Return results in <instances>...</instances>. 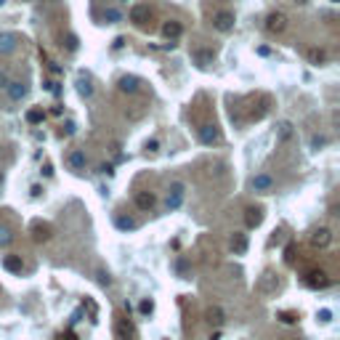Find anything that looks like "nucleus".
<instances>
[{"mask_svg": "<svg viewBox=\"0 0 340 340\" xmlns=\"http://www.w3.org/2000/svg\"><path fill=\"white\" fill-rule=\"evenodd\" d=\"M99 282H101V285H109L112 279H109V274H107V271H99Z\"/></svg>", "mask_w": 340, "mask_h": 340, "instance_id": "nucleus-38", "label": "nucleus"}, {"mask_svg": "<svg viewBox=\"0 0 340 340\" xmlns=\"http://www.w3.org/2000/svg\"><path fill=\"white\" fill-rule=\"evenodd\" d=\"M234 21H237V19H234L231 11H218V14L213 16V27L218 32H231L234 29Z\"/></svg>", "mask_w": 340, "mask_h": 340, "instance_id": "nucleus-7", "label": "nucleus"}, {"mask_svg": "<svg viewBox=\"0 0 340 340\" xmlns=\"http://www.w3.org/2000/svg\"><path fill=\"white\" fill-rule=\"evenodd\" d=\"M64 45H67V51H77V45H80L77 35H72V32H69V35H67V43H64Z\"/></svg>", "mask_w": 340, "mask_h": 340, "instance_id": "nucleus-30", "label": "nucleus"}, {"mask_svg": "<svg viewBox=\"0 0 340 340\" xmlns=\"http://www.w3.org/2000/svg\"><path fill=\"white\" fill-rule=\"evenodd\" d=\"M290 136H292V125H290V122H279V138H282V141H287Z\"/></svg>", "mask_w": 340, "mask_h": 340, "instance_id": "nucleus-28", "label": "nucleus"}, {"mask_svg": "<svg viewBox=\"0 0 340 340\" xmlns=\"http://www.w3.org/2000/svg\"><path fill=\"white\" fill-rule=\"evenodd\" d=\"M146 151H151V154H154V151H160V141H157V138L146 141Z\"/></svg>", "mask_w": 340, "mask_h": 340, "instance_id": "nucleus-36", "label": "nucleus"}, {"mask_svg": "<svg viewBox=\"0 0 340 340\" xmlns=\"http://www.w3.org/2000/svg\"><path fill=\"white\" fill-rule=\"evenodd\" d=\"M250 183H253L255 192H268V189L274 186V178H271V175H266V173H261V175H255Z\"/></svg>", "mask_w": 340, "mask_h": 340, "instance_id": "nucleus-19", "label": "nucleus"}, {"mask_svg": "<svg viewBox=\"0 0 340 340\" xmlns=\"http://www.w3.org/2000/svg\"><path fill=\"white\" fill-rule=\"evenodd\" d=\"M104 19H107L109 24H114V21H120V11H114V8H107V11H104Z\"/></svg>", "mask_w": 340, "mask_h": 340, "instance_id": "nucleus-29", "label": "nucleus"}, {"mask_svg": "<svg viewBox=\"0 0 340 340\" xmlns=\"http://www.w3.org/2000/svg\"><path fill=\"white\" fill-rule=\"evenodd\" d=\"M276 290V276L274 274H263L261 279V292H274Z\"/></svg>", "mask_w": 340, "mask_h": 340, "instance_id": "nucleus-24", "label": "nucleus"}, {"mask_svg": "<svg viewBox=\"0 0 340 340\" xmlns=\"http://www.w3.org/2000/svg\"><path fill=\"white\" fill-rule=\"evenodd\" d=\"M183 194H186V183L175 181L170 186V194H168V210H178L181 202H183Z\"/></svg>", "mask_w": 340, "mask_h": 340, "instance_id": "nucleus-5", "label": "nucleus"}, {"mask_svg": "<svg viewBox=\"0 0 340 340\" xmlns=\"http://www.w3.org/2000/svg\"><path fill=\"white\" fill-rule=\"evenodd\" d=\"M197 136H199V141L202 144H218L221 141V133H218V128L213 125V122H205V125H199V131H197Z\"/></svg>", "mask_w": 340, "mask_h": 340, "instance_id": "nucleus-4", "label": "nucleus"}, {"mask_svg": "<svg viewBox=\"0 0 340 340\" xmlns=\"http://www.w3.org/2000/svg\"><path fill=\"white\" fill-rule=\"evenodd\" d=\"M6 85H8V77H6V75H0V88H6Z\"/></svg>", "mask_w": 340, "mask_h": 340, "instance_id": "nucleus-41", "label": "nucleus"}, {"mask_svg": "<svg viewBox=\"0 0 340 340\" xmlns=\"http://www.w3.org/2000/svg\"><path fill=\"white\" fill-rule=\"evenodd\" d=\"M162 35H165V38L168 40H178L181 38V35H183V24H181V21H165V24H162Z\"/></svg>", "mask_w": 340, "mask_h": 340, "instance_id": "nucleus-12", "label": "nucleus"}, {"mask_svg": "<svg viewBox=\"0 0 340 340\" xmlns=\"http://www.w3.org/2000/svg\"><path fill=\"white\" fill-rule=\"evenodd\" d=\"M138 311H141V314H151V311H154V303H151V300L146 298V300L138 303Z\"/></svg>", "mask_w": 340, "mask_h": 340, "instance_id": "nucleus-32", "label": "nucleus"}, {"mask_svg": "<svg viewBox=\"0 0 340 340\" xmlns=\"http://www.w3.org/2000/svg\"><path fill=\"white\" fill-rule=\"evenodd\" d=\"M287 16L282 14V11H274V14H268L266 16V32H271V35H282L287 29Z\"/></svg>", "mask_w": 340, "mask_h": 340, "instance_id": "nucleus-3", "label": "nucleus"}, {"mask_svg": "<svg viewBox=\"0 0 340 340\" xmlns=\"http://www.w3.org/2000/svg\"><path fill=\"white\" fill-rule=\"evenodd\" d=\"M99 173H104V175H112V165H107V162H104V165H99Z\"/></svg>", "mask_w": 340, "mask_h": 340, "instance_id": "nucleus-39", "label": "nucleus"}, {"mask_svg": "<svg viewBox=\"0 0 340 340\" xmlns=\"http://www.w3.org/2000/svg\"><path fill=\"white\" fill-rule=\"evenodd\" d=\"M131 21H133V24H138V27L146 24V21H149V6H144V3L133 6L131 8Z\"/></svg>", "mask_w": 340, "mask_h": 340, "instance_id": "nucleus-14", "label": "nucleus"}, {"mask_svg": "<svg viewBox=\"0 0 340 340\" xmlns=\"http://www.w3.org/2000/svg\"><path fill=\"white\" fill-rule=\"evenodd\" d=\"M6 90H8V96H11V101H21L29 93V88L24 85V83H19V80H14V83H8L6 85Z\"/></svg>", "mask_w": 340, "mask_h": 340, "instance_id": "nucleus-13", "label": "nucleus"}, {"mask_svg": "<svg viewBox=\"0 0 340 340\" xmlns=\"http://www.w3.org/2000/svg\"><path fill=\"white\" fill-rule=\"evenodd\" d=\"M154 205H157V197L151 194V192H138L136 194V207L138 210H151Z\"/></svg>", "mask_w": 340, "mask_h": 340, "instance_id": "nucleus-17", "label": "nucleus"}, {"mask_svg": "<svg viewBox=\"0 0 340 340\" xmlns=\"http://www.w3.org/2000/svg\"><path fill=\"white\" fill-rule=\"evenodd\" d=\"M11 242H14V234H11V229H8V226L0 224V248H8Z\"/></svg>", "mask_w": 340, "mask_h": 340, "instance_id": "nucleus-27", "label": "nucleus"}, {"mask_svg": "<svg viewBox=\"0 0 340 340\" xmlns=\"http://www.w3.org/2000/svg\"><path fill=\"white\" fill-rule=\"evenodd\" d=\"M64 133H67V136H72V133H75V122H72V120L64 125Z\"/></svg>", "mask_w": 340, "mask_h": 340, "instance_id": "nucleus-40", "label": "nucleus"}, {"mask_svg": "<svg viewBox=\"0 0 340 340\" xmlns=\"http://www.w3.org/2000/svg\"><path fill=\"white\" fill-rule=\"evenodd\" d=\"M303 285L308 290H327L330 287V276H327V271H322V268H311V271H306V276H303Z\"/></svg>", "mask_w": 340, "mask_h": 340, "instance_id": "nucleus-1", "label": "nucleus"}, {"mask_svg": "<svg viewBox=\"0 0 340 340\" xmlns=\"http://www.w3.org/2000/svg\"><path fill=\"white\" fill-rule=\"evenodd\" d=\"M213 58H215V53L213 51H194V61H197V67H207V64H213Z\"/></svg>", "mask_w": 340, "mask_h": 340, "instance_id": "nucleus-21", "label": "nucleus"}, {"mask_svg": "<svg viewBox=\"0 0 340 340\" xmlns=\"http://www.w3.org/2000/svg\"><path fill=\"white\" fill-rule=\"evenodd\" d=\"M77 93H80V96H85V99L93 96V85H90L88 77H77Z\"/></svg>", "mask_w": 340, "mask_h": 340, "instance_id": "nucleus-22", "label": "nucleus"}, {"mask_svg": "<svg viewBox=\"0 0 340 340\" xmlns=\"http://www.w3.org/2000/svg\"><path fill=\"white\" fill-rule=\"evenodd\" d=\"M316 316H319V322H324V324H327V322H332V311H330V308H322Z\"/></svg>", "mask_w": 340, "mask_h": 340, "instance_id": "nucleus-35", "label": "nucleus"}, {"mask_svg": "<svg viewBox=\"0 0 340 340\" xmlns=\"http://www.w3.org/2000/svg\"><path fill=\"white\" fill-rule=\"evenodd\" d=\"M3 266H6V271H11V274H21V268H24V263H21V255H6L3 258Z\"/></svg>", "mask_w": 340, "mask_h": 340, "instance_id": "nucleus-20", "label": "nucleus"}, {"mask_svg": "<svg viewBox=\"0 0 340 340\" xmlns=\"http://www.w3.org/2000/svg\"><path fill=\"white\" fill-rule=\"evenodd\" d=\"M279 319H282L285 324H295V322H298V314H292V311H282V314H279Z\"/></svg>", "mask_w": 340, "mask_h": 340, "instance_id": "nucleus-31", "label": "nucleus"}, {"mask_svg": "<svg viewBox=\"0 0 340 340\" xmlns=\"http://www.w3.org/2000/svg\"><path fill=\"white\" fill-rule=\"evenodd\" d=\"M285 261L287 263H295V244H292V242L287 244V250H285Z\"/></svg>", "mask_w": 340, "mask_h": 340, "instance_id": "nucleus-34", "label": "nucleus"}, {"mask_svg": "<svg viewBox=\"0 0 340 340\" xmlns=\"http://www.w3.org/2000/svg\"><path fill=\"white\" fill-rule=\"evenodd\" d=\"M40 194H43V186H32V189H29V197L32 199H38Z\"/></svg>", "mask_w": 340, "mask_h": 340, "instance_id": "nucleus-37", "label": "nucleus"}, {"mask_svg": "<svg viewBox=\"0 0 340 340\" xmlns=\"http://www.w3.org/2000/svg\"><path fill=\"white\" fill-rule=\"evenodd\" d=\"M229 244H231V253H234V255H244V253H248V244H250V242H248V234L234 231Z\"/></svg>", "mask_w": 340, "mask_h": 340, "instance_id": "nucleus-9", "label": "nucleus"}, {"mask_svg": "<svg viewBox=\"0 0 340 340\" xmlns=\"http://www.w3.org/2000/svg\"><path fill=\"white\" fill-rule=\"evenodd\" d=\"M205 316H207V322L215 324V327H224V322H226V314H224V308H221V306H210Z\"/></svg>", "mask_w": 340, "mask_h": 340, "instance_id": "nucleus-18", "label": "nucleus"}, {"mask_svg": "<svg viewBox=\"0 0 340 340\" xmlns=\"http://www.w3.org/2000/svg\"><path fill=\"white\" fill-rule=\"evenodd\" d=\"M16 43H19V38L14 32H3V35H0V53H14Z\"/></svg>", "mask_w": 340, "mask_h": 340, "instance_id": "nucleus-15", "label": "nucleus"}, {"mask_svg": "<svg viewBox=\"0 0 340 340\" xmlns=\"http://www.w3.org/2000/svg\"><path fill=\"white\" fill-rule=\"evenodd\" d=\"M67 165L72 168L75 173H80V170H85V165H88V157H85V151L83 149H72L67 154Z\"/></svg>", "mask_w": 340, "mask_h": 340, "instance_id": "nucleus-8", "label": "nucleus"}, {"mask_svg": "<svg viewBox=\"0 0 340 340\" xmlns=\"http://www.w3.org/2000/svg\"><path fill=\"white\" fill-rule=\"evenodd\" d=\"M0 186H3V173H0Z\"/></svg>", "mask_w": 340, "mask_h": 340, "instance_id": "nucleus-43", "label": "nucleus"}, {"mask_svg": "<svg viewBox=\"0 0 340 340\" xmlns=\"http://www.w3.org/2000/svg\"><path fill=\"white\" fill-rule=\"evenodd\" d=\"M114 337L117 340H138L136 324L131 319H125V316H120V319L114 322Z\"/></svg>", "mask_w": 340, "mask_h": 340, "instance_id": "nucleus-2", "label": "nucleus"}, {"mask_svg": "<svg viewBox=\"0 0 340 340\" xmlns=\"http://www.w3.org/2000/svg\"><path fill=\"white\" fill-rule=\"evenodd\" d=\"M114 224H117V229H122V231H133V229L138 226L133 218H125V215H117V218H114Z\"/></svg>", "mask_w": 340, "mask_h": 340, "instance_id": "nucleus-23", "label": "nucleus"}, {"mask_svg": "<svg viewBox=\"0 0 340 340\" xmlns=\"http://www.w3.org/2000/svg\"><path fill=\"white\" fill-rule=\"evenodd\" d=\"M332 242V231L330 229H327V226H322V229H316L314 234H311V244H314V248H327V244H330Z\"/></svg>", "mask_w": 340, "mask_h": 340, "instance_id": "nucleus-11", "label": "nucleus"}, {"mask_svg": "<svg viewBox=\"0 0 340 340\" xmlns=\"http://www.w3.org/2000/svg\"><path fill=\"white\" fill-rule=\"evenodd\" d=\"M322 146H327V136H314L311 138V149H322Z\"/></svg>", "mask_w": 340, "mask_h": 340, "instance_id": "nucleus-33", "label": "nucleus"}, {"mask_svg": "<svg viewBox=\"0 0 340 340\" xmlns=\"http://www.w3.org/2000/svg\"><path fill=\"white\" fill-rule=\"evenodd\" d=\"M292 340H303V337H292Z\"/></svg>", "mask_w": 340, "mask_h": 340, "instance_id": "nucleus-44", "label": "nucleus"}, {"mask_svg": "<svg viewBox=\"0 0 340 340\" xmlns=\"http://www.w3.org/2000/svg\"><path fill=\"white\" fill-rule=\"evenodd\" d=\"M43 120H45V112H43V109H29V112H27V122H29V125H40Z\"/></svg>", "mask_w": 340, "mask_h": 340, "instance_id": "nucleus-26", "label": "nucleus"}, {"mask_svg": "<svg viewBox=\"0 0 340 340\" xmlns=\"http://www.w3.org/2000/svg\"><path fill=\"white\" fill-rule=\"evenodd\" d=\"M210 340H221V332H215V335H210Z\"/></svg>", "mask_w": 340, "mask_h": 340, "instance_id": "nucleus-42", "label": "nucleus"}, {"mask_svg": "<svg viewBox=\"0 0 340 340\" xmlns=\"http://www.w3.org/2000/svg\"><path fill=\"white\" fill-rule=\"evenodd\" d=\"M29 231H32L35 242H48L53 237V229H51V224H45V221H35V224L29 226Z\"/></svg>", "mask_w": 340, "mask_h": 340, "instance_id": "nucleus-6", "label": "nucleus"}, {"mask_svg": "<svg viewBox=\"0 0 340 340\" xmlns=\"http://www.w3.org/2000/svg\"><path fill=\"white\" fill-rule=\"evenodd\" d=\"M261 224H263V207H248L244 210V226L258 229Z\"/></svg>", "mask_w": 340, "mask_h": 340, "instance_id": "nucleus-10", "label": "nucleus"}, {"mask_svg": "<svg viewBox=\"0 0 340 340\" xmlns=\"http://www.w3.org/2000/svg\"><path fill=\"white\" fill-rule=\"evenodd\" d=\"M308 58L314 64H324L327 61V51L324 48H308Z\"/></svg>", "mask_w": 340, "mask_h": 340, "instance_id": "nucleus-25", "label": "nucleus"}, {"mask_svg": "<svg viewBox=\"0 0 340 340\" xmlns=\"http://www.w3.org/2000/svg\"><path fill=\"white\" fill-rule=\"evenodd\" d=\"M138 85H141V80L133 77V75H125V77L117 80V88H120L122 93H136V90H138Z\"/></svg>", "mask_w": 340, "mask_h": 340, "instance_id": "nucleus-16", "label": "nucleus"}]
</instances>
